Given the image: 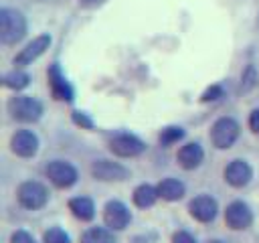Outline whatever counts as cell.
<instances>
[{
	"mask_svg": "<svg viewBox=\"0 0 259 243\" xmlns=\"http://www.w3.org/2000/svg\"><path fill=\"white\" fill-rule=\"evenodd\" d=\"M253 166L245 158H233L223 168V180L231 188H245L253 180Z\"/></svg>",
	"mask_w": 259,
	"mask_h": 243,
	"instance_id": "obj_14",
	"label": "cell"
},
{
	"mask_svg": "<svg viewBox=\"0 0 259 243\" xmlns=\"http://www.w3.org/2000/svg\"><path fill=\"white\" fill-rule=\"evenodd\" d=\"M51 43H53V36H51L49 32H42V34L34 36L32 40H28V43L14 55L12 65H14V67H20V69L32 65L34 61H38V59L49 51Z\"/></svg>",
	"mask_w": 259,
	"mask_h": 243,
	"instance_id": "obj_12",
	"label": "cell"
},
{
	"mask_svg": "<svg viewBox=\"0 0 259 243\" xmlns=\"http://www.w3.org/2000/svg\"><path fill=\"white\" fill-rule=\"evenodd\" d=\"M45 178L59 190H69L79 182V170L73 162L63 158H53L42 168Z\"/></svg>",
	"mask_w": 259,
	"mask_h": 243,
	"instance_id": "obj_6",
	"label": "cell"
},
{
	"mask_svg": "<svg viewBox=\"0 0 259 243\" xmlns=\"http://www.w3.org/2000/svg\"><path fill=\"white\" fill-rule=\"evenodd\" d=\"M8 243H40V241L26 229H14L8 237Z\"/></svg>",
	"mask_w": 259,
	"mask_h": 243,
	"instance_id": "obj_27",
	"label": "cell"
},
{
	"mask_svg": "<svg viewBox=\"0 0 259 243\" xmlns=\"http://www.w3.org/2000/svg\"><path fill=\"white\" fill-rule=\"evenodd\" d=\"M170 243H200L198 237L188 229H176L170 235Z\"/></svg>",
	"mask_w": 259,
	"mask_h": 243,
	"instance_id": "obj_26",
	"label": "cell"
},
{
	"mask_svg": "<svg viewBox=\"0 0 259 243\" xmlns=\"http://www.w3.org/2000/svg\"><path fill=\"white\" fill-rule=\"evenodd\" d=\"M257 79H259L257 69H255V65L249 63V65L243 69V73H241V85H239V91H241V93H249V91L257 85Z\"/></svg>",
	"mask_w": 259,
	"mask_h": 243,
	"instance_id": "obj_23",
	"label": "cell"
},
{
	"mask_svg": "<svg viewBox=\"0 0 259 243\" xmlns=\"http://www.w3.org/2000/svg\"><path fill=\"white\" fill-rule=\"evenodd\" d=\"M101 219H103V225L109 227L111 231L123 233V231L132 225L134 215H132L130 207H127L123 200H119V198H109V200L103 205V209H101Z\"/></svg>",
	"mask_w": 259,
	"mask_h": 243,
	"instance_id": "obj_9",
	"label": "cell"
},
{
	"mask_svg": "<svg viewBox=\"0 0 259 243\" xmlns=\"http://www.w3.org/2000/svg\"><path fill=\"white\" fill-rule=\"evenodd\" d=\"M158 200H160V194H158L156 184H152V182H140V184L132 190V202H134V207L140 209V211L152 209Z\"/></svg>",
	"mask_w": 259,
	"mask_h": 243,
	"instance_id": "obj_18",
	"label": "cell"
},
{
	"mask_svg": "<svg viewBox=\"0 0 259 243\" xmlns=\"http://www.w3.org/2000/svg\"><path fill=\"white\" fill-rule=\"evenodd\" d=\"M105 146L115 158H138L148 150V144L127 130L109 132L105 136Z\"/></svg>",
	"mask_w": 259,
	"mask_h": 243,
	"instance_id": "obj_2",
	"label": "cell"
},
{
	"mask_svg": "<svg viewBox=\"0 0 259 243\" xmlns=\"http://www.w3.org/2000/svg\"><path fill=\"white\" fill-rule=\"evenodd\" d=\"M247 128H249L251 134L259 136V107H253L249 111V115H247Z\"/></svg>",
	"mask_w": 259,
	"mask_h": 243,
	"instance_id": "obj_28",
	"label": "cell"
},
{
	"mask_svg": "<svg viewBox=\"0 0 259 243\" xmlns=\"http://www.w3.org/2000/svg\"><path fill=\"white\" fill-rule=\"evenodd\" d=\"M6 111L8 115L18 122V124H36L42 113H45V105L40 99H36L34 95H28V93H14L12 97H8L6 101Z\"/></svg>",
	"mask_w": 259,
	"mask_h": 243,
	"instance_id": "obj_1",
	"label": "cell"
},
{
	"mask_svg": "<svg viewBox=\"0 0 259 243\" xmlns=\"http://www.w3.org/2000/svg\"><path fill=\"white\" fill-rule=\"evenodd\" d=\"M28 30L26 16L16 8H2L0 10V43L4 47L18 45Z\"/></svg>",
	"mask_w": 259,
	"mask_h": 243,
	"instance_id": "obj_4",
	"label": "cell"
},
{
	"mask_svg": "<svg viewBox=\"0 0 259 243\" xmlns=\"http://www.w3.org/2000/svg\"><path fill=\"white\" fill-rule=\"evenodd\" d=\"M71 119H73V124H75V126H79L81 130H93V128H95L93 117H91L89 113H85V111L75 109V111L71 113Z\"/></svg>",
	"mask_w": 259,
	"mask_h": 243,
	"instance_id": "obj_25",
	"label": "cell"
},
{
	"mask_svg": "<svg viewBox=\"0 0 259 243\" xmlns=\"http://www.w3.org/2000/svg\"><path fill=\"white\" fill-rule=\"evenodd\" d=\"M30 81H32L30 73H26V71H24V69H20V67H14L12 71L4 73V77H2V85H4L6 89L14 91V93L24 91V89L30 85Z\"/></svg>",
	"mask_w": 259,
	"mask_h": 243,
	"instance_id": "obj_20",
	"label": "cell"
},
{
	"mask_svg": "<svg viewBox=\"0 0 259 243\" xmlns=\"http://www.w3.org/2000/svg\"><path fill=\"white\" fill-rule=\"evenodd\" d=\"M79 243H119V239L115 231H111L109 227L101 223V225L85 227L79 235Z\"/></svg>",
	"mask_w": 259,
	"mask_h": 243,
	"instance_id": "obj_19",
	"label": "cell"
},
{
	"mask_svg": "<svg viewBox=\"0 0 259 243\" xmlns=\"http://www.w3.org/2000/svg\"><path fill=\"white\" fill-rule=\"evenodd\" d=\"M204 243H229V241H225V239H221V237H210V239H206Z\"/></svg>",
	"mask_w": 259,
	"mask_h": 243,
	"instance_id": "obj_29",
	"label": "cell"
},
{
	"mask_svg": "<svg viewBox=\"0 0 259 243\" xmlns=\"http://www.w3.org/2000/svg\"><path fill=\"white\" fill-rule=\"evenodd\" d=\"M85 4H95V2H101V0H83Z\"/></svg>",
	"mask_w": 259,
	"mask_h": 243,
	"instance_id": "obj_30",
	"label": "cell"
},
{
	"mask_svg": "<svg viewBox=\"0 0 259 243\" xmlns=\"http://www.w3.org/2000/svg\"><path fill=\"white\" fill-rule=\"evenodd\" d=\"M47 83H49V91H51L55 101L71 103L75 99V89H73L71 81L67 79V75L63 73V69L57 61L51 63L49 69H47Z\"/></svg>",
	"mask_w": 259,
	"mask_h": 243,
	"instance_id": "obj_11",
	"label": "cell"
},
{
	"mask_svg": "<svg viewBox=\"0 0 259 243\" xmlns=\"http://www.w3.org/2000/svg\"><path fill=\"white\" fill-rule=\"evenodd\" d=\"M176 162L182 170L190 172L202 166L204 162V148L200 142H182L176 150Z\"/></svg>",
	"mask_w": 259,
	"mask_h": 243,
	"instance_id": "obj_15",
	"label": "cell"
},
{
	"mask_svg": "<svg viewBox=\"0 0 259 243\" xmlns=\"http://www.w3.org/2000/svg\"><path fill=\"white\" fill-rule=\"evenodd\" d=\"M40 243H73L71 235L59 227V225H53V227H47L40 235Z\"/></svg>",
	"mask_w": 259,
	"mask_h": 243,
	"instance_id": "obj_22",
	"label": "cell"
},
{
	"mask_svg": "<svg viewBox=\"0 0 259 243\" xmlns=\"http://www.w3.org/2000/svg\"><path fill=\"white\" fill-rule=\"evenodd\" d=\"M225 85L223 83H212V85H208L202 93H200V103H214V101H219V99H223L225 97Z\"/></svg>",
	"mask_w": 259,
	"mask_h": 243,
	"instance_id": "obj_24",
	"label": "cell"
},
{
	"mask_svg": "<svg viewBox=\"0 0 259 243\" xmlns=\"http://www.w3.org/2000/svg\"><path fill=\"white\" fill-rule=\"evenodd\" d=\"M156 188H158L160 200H164V202H178V200H182L184 194H186V184H184L180 178H176V176H166V178H162V180L156 184Z\"/></svg>",
	"mask_w": 259,
	"mask_h": 243,
	"instance_id": "obj_17",
	"label": "cell"
},
{
	"mask_svg": "<svg viewBox=\"0 0 259 243\" xmlns=\"http://www.w3.org/2000/svg\"><path fill=\"white\" fill-rule=\"evenodd\" d=\"M188 215L200 223V225H212L221 213V207H219V200L208 194V192H200V194H194L190 200H188V207H186Z\"/></svg>",
	"mask_w": 259,
	"mask_h": 243,
	"instance_id": "obj_8",
	"label": "cell"
},
{
	"mask_svg": "<svg viewBox=\"0 0 259 243\" xmlns=\"http://www.w3.org/2000/svg\"><path fill=\"white\" fill-rule=\"evenodd\" d=\"M67 209L69 213L73 215L75 221L79 223H93V219L97 217V207H95V200L87 194H77V196H71L67 200Z\"/></svg>",
	"mask_w": 259,
	"mask_h": 243,
	"instance_id": "obj_16",
	"label": "cell"
},
{
	"mask_svg": "<svg viewBox=\"0 0 259 243\" xmlns=\"http://www.w3.org/2000/svg\"><path fill=\"white\" fill-rule=\"evenodd\" d=\"M223 221L227 225L229 231L241 233V231H249L255 223V213L251 209V205L243 198H235L231 200L225 211H223Z\"/></svg>",
	"mask_w": 259,
	"mask_h": 243,
	"instance_id": "obj_7",
	"label": "cell"
},
{
	"mask_svg": "<svg viewBox=\"0 0 259 243\" xmlns=\"http://www.w3.org/2000/svg\"><path fill=\"white\" fill-rule=\"evenodd\" d=\"M89 172L99 182H123L132 176V170L111 158H95L89 166Z\"/></svg>",
	"mask_w": 259,
	"mask_h": 243,
	"instance_id": "obj_10",
	"label": "cell"
},
{
	"mask_svg": "<svg viewBox=\"0 0 259 243\" xmlns=\"http://www.w3.org/2000/svg\"><path fill=\"white\" fill-rule=\"evenodd\" d=\"M49 200H51V190L40 180L28 178L16 186V202L24 211H32V213L40 211L49 205Z\"/></svg>",
	"mask_w": 259,
	"mask_h": 243,
	"instance_id": "obj_3",
	"label": "cell"
},
{
	"mask_svg": "<svg viewBox=\"0 0 259 243\" xmlns=\"http://www.w3.org/2000/svg\"><path fill=\"white\" fill-rule=\"evenodd\" d=\"M8 146H10V152H12L14 156L28 160V158H34V156L38 154V150H40V140H38L36 132L28 130V128H20V130H16V132L10 136Z\"/></svg>",
	"mask_w": 259,
	"mask_h": 243,
	"instance_id": "obj_13",
	"label": "cell"
},
{
	"mask_svg": "<svg viewBox=\"0 0 259 243\" xmlns=\"http://www.w3.org/2000/svg\"><path fill=\"white\" fill-rule=\"evenodd\" d=\"M241 138V124L233 115H221L212 122L208 130L210 146L217 150H229L233 148Z\"/></svg>",
	"mask_w": 259,
	"mask_h": 243,
	"instance_id": "obj_5",
	"label": "cell"
},
{
	"mask_svg": "<svg viewBox=\"0 0 259 243\" xmlns=\"http://www.w3.org/2000/svg\"><path fill=\"white\" fill-rule=\"evenodd\" d=\"M186 138V130L182 126H164L160 132H158V144L162 148H172L176 144H182Z\"/></svg>",
	"mask_w": 259,
	"mask_h": 243,
	"instance_id": "obj_21",
	"label": "cell"
}]
</instances>
